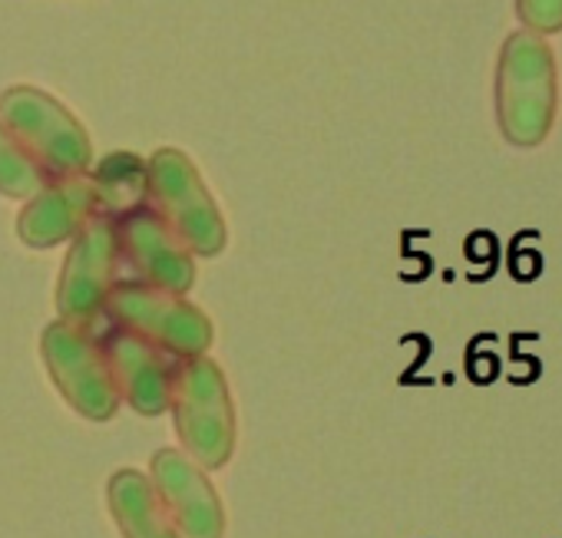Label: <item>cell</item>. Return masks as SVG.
<instances>
[{"instance_id":"obj_6","label":"cell","mask_w":562,"mask_h":538,"mask_svg":"<svg viewBox=\"0 0 562 538\" xmlns=\"http://www.w3.org/2000/svg\"><path fill=\"white\" fill-rule=\"evenodd\" d=\"M120 244L116 221L110 215H93L70 241L64 272L57 282L60 321L93 331L106 311V298L120 282Z\"/></svg>"},{"instance_id":"obj_11","label":"cell","mask_w":562,"mask_h":538,"mask_svg":"<svg viewBox=\"0 0 562 538\" xmlns=\"http://www.w3.org/2000/svg\"><path fill=\"white\" fill-rule=\"evenodd\" d=\"M106 502L123 538H182V531L162 508L149 476L136 469H120L110 476Z\"/></svg>"},{"instance_id":"obj_7","label":"cell","mask_w":562,"mask_h":538,"mask_svg":"<svg viewBox=\"0 0 562 538\" xmlns=\"http://www.w3.org/2000/svg\"><path fill=\"white\" fill-rule=\"evenodd\" d=\"M113 221H116L120 261L130 264L136 282L172 291V295H186L195 285L192 251L149 205L133 208Z\"/></svg>"},{"instance_id":"obj_2","label":"cell","mask_w":562,"mask_h":538,"mask_svg":"<svg viewBox=\"0 0 562 538\" xmlns=\"http://www.w3.org/2000/svg\"><path fill=\"white\" fill-rule=\"evenodd\" d=\"M0 123L44 172V179L83 175L93 165V142L83 123L37 87H8L0 93Z\"/></svg>"},{"instance_id":"obj_9","label":"cell","mask_w":562,"mask_h":538,"mask_svg":"<svg viewBox=\"0 0 562 538\" xmlns=\"http://www.w3.org/2000/svg\"><path fill=\"white\" fill-rule=\"evenodd\" d=\"M100 347L120 400H126L139 416H159L169 410V380L176 357L113 324L100 334Z\"/></svg>"},{"instance_id":"obj_4","label":"cell","mask_w":562,"mask_h":538,"mask_svg":"<svg viewBox=\"0 0 562 538\" xmlns=\"http://www.w3.org/2000/svg\"><path fill=\"white\" fill-rule=\"evenodd\" d=\"M103 318L113 328L143 337L146 344L159 347L176 360L209 354L215 337L212 321L195 305H189L186 295H172L136 278L113 285Z\"/></svg>"},{"instance_id":"obj_8","label":"cell","mask_w":562,"mask_h":538,"mask_svg":"<svg viewBox=\"0 0 562 538\" xmlns=\"http://www.w3.org/2000/svg\"><path fill=\"white\" fill-rule=\"evenodd\" d=\"M149 482L182 531V538H222L225 535V508L209 482L205 469L192 462L182 449H156L149 466Z\"/></svg>"},{"instance_id":"obj_12","label":"cell","mask_w":562,"mask_h":538,"mask_svg":"<svg viewBox=\"0 0 562 538\" xmlns=\"http://www.w3.org/2000/svg\"><path fill=\"white\" fill-rule=\"evenodd\" d=\"M93 192H97V211L120 218L133 208L146 205V162L133 152H113L106 156L93 172Z\"/></svg>"},{"instance_id":"obj_1","label":"cell","mask_w":562,"mask_h":538,"mask_svg":"<svg viewBox=\"0 0 562 538\" xmlns=\"http://www.w3.org/2000/svg\"><path fill=\"white\" fill-rule=\"evenodd\" d=\"M169 413L182 453L205 472L222 469L235 453V407L228 380L212 357H182L172 364Z\"/></svg>"},{"instance_id":"obj_10","label":"cell","mask_w":562,"mask_h":538,"mask_svg":"<svg viewBox=\"0 0 562 538\" xmlns=\"http://www.w3.org/2000/svg\"><path fill=\"white\" fill-rule=\"evenodd\" d=\"M93 215L100 211H97V192L90 172L47 179L18 215V234L27 248L47 251L64 241H74L77 231Z\"/></svg>"},{"instance_id":"obj_3","label":"cell","mask_w":562,"mask_h":538,"mask_svg":"<svg viewBox=\"0 0 562 538\" xmlns=\"http://www.w3.org/2000/svg\"><path fill=\"white\" fill-rule=\"evenodd\" d=\"M146 205L182 238V244L199 257H215L225 251L228 228L225 218L205 188L195 162L162 146L146 162Z\"/></svg>"},{"instance_id":"obj_13","label":"cell","mask_w":562,"mask_h":538,"mask_svg":"<svg viewBox=\"0 0 562 538\" xmlns=\"http://www.w3.org/2000/svg\"><path fill=\"white\" fill-rule=\"evenodd\" d=\"M44 172L31 162V156L18 146V139L0 123V195L4 198H31L44 185Z\"/></svg>"},{"instance_id":"obj_5","label":"cell","mask_w":562,"mask_h":538,"mask_svg":"<svg viewBox=\"0 0 562 538\" xmlns=\"http://www.w3.org/2000/svg\"><path fill=\"white\" fill-rule=\"evenodd\" d=\"M41 357L54 387L83 420L106 423L120 413L123 400L116 393L110 364L93 331L54 321L41 334Z\"/></svg>"}]
</instances>
